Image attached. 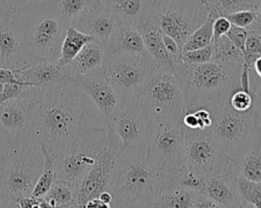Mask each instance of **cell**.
<instances>
[{
  "mask_svg": "<svg viewBox=\"0 0 261 208\" xmlns=\"http://www.w3.org/2000/svg\"><path fill=\"white\" fill-rule=\"evenodd\" d=\"M106 129L100 111L75 86L35 87L29 131L52 155L59 154L87 132Z\"/></svg>",
  "mask_w": 261,
  "mask_h": 208,
  "instance_id": "cell-1",
  "label": "cell"
},
{
  "mask_svg": "<svg viewBox=\"0 0 261 208\" xmlns=\"http://www.w3.org/2000/svg\"><path fill=\"white\" fill-rule=\"evenodd\" d=\"M168 183L147 158L146 152L123 150L117 157L108 191L111 208H147Z\"/></svg>",
  "mask_w": 261,
  "mask_h": 208,
  "instance_id": "cell-2",
  "label": "cell"
},
{
  "mask_svg": "<svg viewBox=\"0 0 261 208\" xmlns=\"http://www.w3.org/2000/svg\"><path fill=\"white\" fill-rule=\"evenodd\" d=\"M241 72L242 67L212 60L201 64L181 61L173 74L184 92L187 110H193L210 109L228 101L229 96L241 89Z\"/></svg>",
  "mask_w": 261,
  "mask_h": 208,
  "instance_id": "cell-3",
  "label": "cell"
},
{
  "mask_svg": "<svg viewBox=\"0 0 261 208\" xmlns=\"http://www.w3.org/2000/svg\"><path fill=\"white\" fill-rule=\"evenodd\" d=\"M43 164L42 146L35 135L29 129L15 134L0 167V195L13 202L32 196Z\"/></svg>",
  "mask_w": 261,
  "mask_h": 208,
  "instance_id": "cell-4",
  "label": "cell"
},
{
  "mask_svg": "<svg viewBox=\"0 0 261 208\" xmlns=\"http://www.w3.org/2000/svg\"><path fill=\"white\" fill-rule=\"evenodd\" d=\"M18 13L23 42L34 61L57 62L62 41L70 25L53 3L15 9Z\"/></svg>",
  "mask_w": 261,
  "mask_h": 208,
  "instance_id": "cell-5",
  "label": "cell"
},
{
  "mask_svg": "<svg viewBox=\"0 0 261 208\" xmlns=\"http://www.w3.org/2000/svg\"><path fill=\"white\" fill-rule=\"evenodd\" d=\"M209 110L212 115L210 131L226 156L238 162L252 148L258 137L253 107L247 112H237L225 101Z\"/></svg>",
  "mask_w": 261,
  "mask_h": 208,
  "instance_id": "cell-6",
  "label": "cell"
},
{
  "mask_svg": "<svg viewBox=\"0 0 261 208\" xmlns=\"http://www.w3.org/2000/svg\"><path fill=\"white\" fill-rule=\"evenodd\" d=\"M139 100L157 122H181L187 110L186 98L175 75L161 68L155 70L145 82Z\"/></svg>",
  "mask_w": 261,
  "mask_h": 208,
  "instance_id": "cell-7",
  "label": "cell"
},
{
  "mask_svg": "<svg viewBox=\"0 0 261 208\" xmlns=\"http://www.w3.org/2000/svg\"><path fill=\"white\" fill-rule=\"evenodd\" d=\"M146 155L149 161L163 173L168 186H175L178 175L187 167L181 122L155 123Z\"/></svg>",
  "mask_w": 261,
  "mask_h": 208,
  "instance_id": "cell-8",
  "label": "cell"
},
{
  "mask_svg": "<svg viewBox=\"0 0 261 208\" xmlns=\"http://www.w3.org/2000/svg\"><path fill=\"white\" fill-rule=\"evenodd\" d=\"M106 131L87 132L55 155L56 179L68 183L75 192L93 166L98 152L103 147L106 140Z\"/></svg>",
  "mask_w": 261,
  "mask_h": 208,
  "instance_id": "cell-9",
  "label": "cell"
},
{
  "mask_svg": "<svg viewBox=\"0 0 261 208\" xmlns=\"http://www.w3.org/2000/svg\"><path fill=\"white\" fill-rule=\"evenodd\" d=\"M157 68L150 56L105 54L102 72L121 100L138 97L149 75Z\"/></svg>",
  "mask_w": 261,
  "mask_h": 208,
  "instance_id": "cell-10",
  "label": "cell"
},
{
  "mask_svg": "<svg viewBox=\"0 0 261 208\" xmlns=\"http://www.w3.org/2000/svg\"><path fill=\"white\" fill-rule=\"evenodd\" d=\"M152 8L161 31L174 39L180 49L210 13L204 0H169Z\"/></svg>",
  "mask_w": 261,
  "mask_h": 208,
  "instance_id": "cell-11",
  "label": "cell"
},
{
  "mask_svg": "<svg viewBox=\"0 0 261 208\" xmlns=\"http://www.w3.org/2000/svg\"><path fill=\"white\" fill-rule=\"evenodd\" d=\"M184 148L187 167L203 178L223 172L233 162L226 156L210 128L184 127Z\"/></svg>",
  "mask_w": 261,
  "mask_h": 208,
  "instance_id": "cell-12",
  "label": "cell"
},
{
  "mask_svg": "<svg viewBox=\"0 0 261 208\" xmlns=\"http://www.w3.org/2000/svg\"><path fill=\"white\" fill-rule=\"evenodd\" d=\"M119 137L123 150L146 152L154 122L138 97L120 99L109 124Z\"/></svg>",
  "mask_w": 261,
  "mask_h": 208,
  "instance_id": "cell-13",
  "label": "cell"
},
{
  "mask_svg": "<svg viewBox=\"0 0 261 208\" xmlns=\"http://www.w3.org/2000/svg\"><path fill=\"white\" fill-rule=\"evenodd\" d=\"M123 151L122 143L111 126H107L106 140L98 152L95 162L74 192V202L83 208L85 204L108 190L115 161Z\"/></svg>",
  "mask_w": 261,
  "mask_h": 208,
  "instance_id": "cell-14",
  "label": "cell"
},
{
  "mask_svg": "<svg viewBox=\"0 0 261 208\" xmlns=\"http://www.w3.org/2000/svg\"><path fill=\"white\" fill-rule=\"evenodd\" d=\"M34 62L24 46L18 13L7 9L0 17V67L19 70Z\"/></svg>",
  "mask_w": 261,
  "mask_h": 208,
  "instance_id": "cell-15",
  "label": "cell"
},
{
  "mask_svg": "<svg viewBox=\"0 0 261 208\" xmlns=\"http://www.w3.org/2000/svg\"><path fill=\"white\" fill-rule=\"evenodd\" d=\"M70 84L86 94L103 116L106 126L120 103V97L104 76L102 69L71 79Z\"/></svg>",
  "mask_w": 261,
  "mask_h": 208,
  "instance_id": "cell-16",
  "label": "cell"
},
{
  "mask_svg": "<svg viewBox=\"0 0 261 208\" xmlns=\"http://www.w3.org/2000/svg\"><path fill=\"white\" fill-rule=\"evenodd\" d=\"M137 29L139 30L145 47L158 68L165 69L174 73L177 66L180 64V57L171 56L164 47L162 35L157 17L151 7L150 10L137 22Z\"/></svg>",
  "mask_w": 261,
  "mask_h": 208,
  "instance_id": "cell-17",
  "label": "cell"
},
{
  "mask_svg": "<svg viewBox=\"0 0 261 208\" xmlns=\"http://www.w3.org/2000/svg\"><path fill=\"white\" fill-rule=\"evenodd\" d=\"M35 87H25L21 94L0 104V131L12 137L27 131L32 120Z\"/></svg>",
  "mask_w": 261,
  "mask_h": 208,
  "instance_id": "cell-18",
  "label": "cell"
},
{
  "mask_svg": "<svg viewBox=\"0 0 261 208\" xmlns=\"http://www.w3.org/2000/svg\"><path fill=\"white\" fill-rule=\"evenodd\" d=\"M238 176L237 162L233 161L223 172L206 177L201 194L225 208H241L243 200L237 188Z\"/></svg>",
  "mask_w": 261,
  "mask_h": 208,
  "instance_id": "cell-19",
  "label": "cell"
},
{
  "mask_svg": "<svg viewBox=\"0 0 261 208\" xmlns=\"http://www.w3.org/2000/svg\"><path fill=\"white\" fill-rule=\"evenodd\" d=\"M115 24V19L99 0H94L70 23L76 30L93 37L104 46L108 42Z\"/></svg>",
  "mask_w": 261,
  "mask_h": 208,
  "instance_id": "cell-20",
  "label": "cell"
},
{
  "mask_svg": "<svg viewBox=\"0 0 261 208\" xmlns=\"http://www.w3.org/2000/svg\"><path fill=\"white\" fill-rule=\"evenodd\" d=\"M18 79L29 87H45L58 84H70L68 66H59L57 62L37 61L22 69L14 70Z\"/></svg>",
  "mask_w": 261,
  "mask_h": 208,
  "instance_id": "cell-21",
  "label": "cell"
},
{
  "mask_svg": "<svg viewBox=\"0 0 261 208\" xmlns=\"http://www.w3.org/2000/svg\"><path fill=\"white\" fill-rule=\"evenodd\" d=\"M117 53L150 56L142 36L135 24L116 22L115 28L105 45V54Z\"/></svg>",
  "mask_w": 261,
  "mask_h": 208,
  "instance_id": "cell-22",
  "label": "cell"
},
{
  "mask_svg": "<svg viewBox=\"0 0 261 208\" xmlns=\"http://www.w3.org/2000/svg\"><path fill=\"white\" fill-rule=\"evenodd\" d=\"M105 58V46L97 40L87 43L74 59L67 65L71 79L77 75L89 74L102 69Z\"/></svg>",
  "mask_w": 261,
  "mask_h": 208,
  "instance_id": "cell-23",
  "label": "cell"
},
{
  "mask_svg": "<svg viewBox=\"0 0 261 208\" xmlns=\"http://www.w3.org/2000/svg\"><path fill=\"white\" fill-rule=\"evenodd\" d=\"M110 12L116 22L137 24L150 10L145 0H99Z\"/></svg>",
  "mask_w": 261,
  "mask_h": 208,
  "instance_id": "cell-24",
  "label": "cell"
},
{
  "mask_svg": "<svg viewBox=\"0 0 261 208\" xmlns=\"http://www.w3.org/2000/svg\"><path fill=\"white\" fill-rule=\"evenodd\" d=\"M198 193L172 186L163 190L147 208H193Z\"/></svg>",
  "mask_w": 261,
  "mask_h": 208,
  "instance_id": "cell-25",
  "label": "cell"
},
{
  "mask_svg": "<svg viewBox=\"0 0 261 208\" xmlns=\"http://www.w3.org/2000/svg\"><path fill=\"white\" fill-rule=\"evenodd\" d=\"M261 56V36L256 31L248 29V36L243 50V67L241 72V89L247 92L251 91L250 71L253 69L255 60Z\"/></svg>",
  "mask_w": 261,
  "mask_h": 208,
  "instance_id": "cell-26",
  "label": "cell"
},
{
  "mask_svg": "<svg viewBox=\"0 0 261 208\" xmlns=\"http://www.w3.org/2000/svg\"><path fill=\"white\" fill-rule=\"evenodd\" d=\"M92 40H94L93 37L80 32L72 25H69L61 44L57 64L59 66L68 65L83 49V47Z\"/></svg>",
  "mask_w": 261,
  "mask_h": 208,
  "instance_id": "cell-27",
  "label": "cell"
},
{
  "mask_svg": "<svg viewBox=\"0 0 261 208\" xmlns=\"http://www.w3.org/2000/svg\"><path fill=\"white\" fill-rule=\"evenodd\" d=\"M239 176L261 183V137H257L252 148L237 162Z\"/></svg>",
  "mask_w": 261,
  "mask_h": 208,
  "instance_id": "cell-28",
  "label": "cell"
},
{
  "mask_svg": "<svg viewBox=\"0 0 261 208\" xmlns=\"http://www.w3.org/2000/svg\"><path fill=\"white\" fill-rule=\"evenodd\" d=\"M213 61L243 67V52L239 50L226 36H222L216 42H213Z\"/></svg>",
  "mask_w": 261,
  "mask_h": 208,
  "instance_id": "cell-29",
  "label": "cell"
},
{
  "mask_svg": "<svg viewBox=\"0 0 261 208\" xmlns=\"http://www.w3.org/2000/svg\"><path fill=\"white\" fill-rule=\"evenodd\" d=\"M210 12L217 16H226L240 10H256L260 0H204Z\"/></svg>",
  "mask_w": 261,
  "mask_h": 208,
  "instance_id": "cell-30",
  "label": "cell"
},
{
  "mask_svg": "<svg viewBox=\"0 0 261 208\" xmlns=\"http://www.w3.org/2000/svg\"><path fill=\"white\" fill-rule=\"evenodd\" d=\"M216 16L210 12L208 17L204 20V22L197 30H195L194 33L190 36V38L186 41L181 48V53L200 49L213 43L212 24Z\"/></svg>",
  "mask_w": 261,
  "mask_h": 208,
  "instance_id": "cell-31",
  "label": "cell"
},
{
  "mask_svg": "<svg viewBox=\"0 0 261 208\" xmlns=\"http://www.w3.org/2000/svg\"><path fill=\"white\" fill-rule=\"evenodd\" d=\"M43 156H44V164L41 174L34 187L32 196L36 198H42L51 188L52 184L56 179L55 169H54V158L55 156L49 153L44 147H42Z\"/></svg>",
  "mask_w": 261,
  "mask_h": 208,
  "instance_id": "cell-32",
  "label": "cell"
},
{
  "mask_svg": "<svg viewBox=\"0 0 261 208\" xmlns=\"http://www.w3.org/2000/svg\"><path fill=\"white\" fill-rule=\"evenodd\" d=\"M42 198L53 206H66L74 202V191L68 183L55 179L49 191Z\"/></svg>",
  "mask_w": 261,
  "mask_h": 208,
  "instance_id": "cell-33",
  "label": "cell"
},
{
  "mask_svg": "<svg viewBox=\"0 0 261 208\" xmlns=\"http://www.w3.org/2000/svg\"><path fill=\"white\" fill-rule=\"evenodd\" d=\"M94 0H53L57 11L69 24L93 2Z\"/></svg>",
  "mask_w": 261,
  "mask_h": 208,
  "instance_id": "cell-34",
  "label": "cell"
},
{
  "mask_svg": "<svg viewBox=\"0 0 261 208\" xmlns=\"http://www.w3.org/2000/svg\"><path fill=\"white\" fill-rule=\"evenodd\" d=\"M237 188L243 202L249 203L255 208H261V183L251 181L238 176Z\"/></svg>",
  "mask_w": 261,
  "mask_h": 208,
  "instance_id": "cell-35",
  "label": "cell"
},
{
  "mask_svg": "<svg viewBox=\"0 0 261 208\" xmlns=\"http://www.w3.org/2000/svg\"><path fill=\"white\" fill-rule=\"evenodd\" d=\"M253 92L236 90L228 99L229 106L237 112H247L253 107Z\"/></svg>",
  "mask_w": 261,
  "mask_h": 208,
  "instance_id": "cell-36",
  "label": "cell"
},
{
  "mask_svg": "<svg viewBox=\"0 0 261 208\" xmlns=\"http://www.w3.org/2000/svg\"><path fill=\"white\" fill-rule=\"evenodd\" d=\"M181 59L186 63L201 64L212 61L213 59V43L200 49L181 53Z\"/></svg>",
  "mask_w": 261,
  "mask_h": 208,
  "instance_id": "cell-37",
  "label": "cell"
},
{
  "mask_svg": "<svg viewBox=\"0 0 261 208\" xmlns=\"http://www.w3.org/2000/svg\"><path fill=\"white\" fill-rule=\"evenodd\" d=\"M231 23V25L249 29L253 25L257 18L256 10L248 9V10H240L233 13H230L225 16Z\"/></svg>",
  "mask_w": 261,
  "mask_h": 208,
  "instance_id": "cell-38",
  "label": "cell"
},
{
  "mask_svg": "<svg viewBox=\"0 0 261 208\" xmlns=\"http://www.w3.org/2000/svg\"><path fill=\"white\" fill-rule=\"evenodd\" d=\"M225 36L229 39V41L239 50H241L243 52L244 46H245V42H246V39H247V36H248V29L231 25L229 31L227 32V34Z\"/></svg>",
  "mask_w": 261,
  "mask_h": 208,
  "instance_id": "cell-39",
  "label": "cell"
},
{
  "mask_svg": "<svg viewBox=\"0 0 261 208\" xmlns=\"http://www.w3.org/2000/svg\"><path fill=\"white\" fill-rule=\"evenodd\" d=\"M231 27L230 21L225 16H217L213 20V42H216L222 36H225Z\"/></svg>",
  "mask_w": 261,
  "mask_h": 208,
  "instance_id": "cell-40",
  "label": "cell"
},
{
  "mask_svg": "<svg viewBox=\"0 0 261 208\" xmlns=\"http://www.w3.org/2000/svg\"><path fill=\"white\" fill-rule=\"evenodd\" d=\"M253 112L257 136L261 137V86L258 91L253 92Z\"/></svg>",
  "mask_w": 261,
  "mask_h": 208,
  "instance_id": "cell-41",
  "label": "cell"
},
{
  "mask_svg": "<svg viewBox=\"0 0 261 208\" xmlns=\"http://www.w3.org/2000/svg\"><path fill=\"white\" fill-rule=\"evenodd\" d=\"M47 2L53 3V0H5V4L8 10L37 6Z\"/></svg>",
  "mask_w": 261,
  "mask_h": 208,
  "instance_id": "cell-42",
  "label": "cell"
},
{
  "mask_svg": "<svg viewBox=\"0 0 261 208\" xmlns=\"http://www.w3.org/2000/svg\"><path fill=\"white\" fill-rule=\"evenodd\" d=\"M0 83H2V84H17V85L27 86L24 83H22L18 79V76L14 70H11L8 68H2V67H0Z\"/></svg>",
  "mask_w": 261,
  "mask_h": 208,
  "instance_id": "cell-43",
  "label": "cell"
},
{
  "mask_svg": "<svg viewBox=\"0 0 261 208\" xmlns=\"http://www.w3.org/2000/svg\"><path fill=\"white\" fill-rule=\"evenodd\" d=\"M162 39H163V44H164L165 49L171 56H173V57L181 56V49L178 46V44L175 42L174 39H172L171 37H169L168 35H166L164 33L162 35Z\"/></svg>",
  "mask_w": 261,
  "mask_h": 208,
  "instance_id": "cell-44",
  "label": "cell"
},
{
  "mask_svg": "<svg viewBox=\"0 0 261 208\" xmlns=\"http://www.w3.org/2000/svg\"><path fill=\"white\" fill-rule=\"evenodd\" d=\"M193 208H225V207L214 202L213 200L209 199L208 197L198 193V195L195 199Z\"/></svg>",
  "mask_w": 261,
  "mask_h": 208,
  "instance_id": "cell-45",
  "label": "cell"
},
{
  "mask_svg": "<svg viewBox=\"0 0 261 208\" xmlns=\"http://www.w3.org/2000/svg\"><path fill=\"white\" fill-rule=\"evenodd\" d=\"M18 208H40V198L33 196L23 197L16 201Z\"/></svg>",
  "mask_w": 261,
  "mask_h": 208,
  "instance_id": "cell-46",
  "label": "cell"
},
{
  "mask_svg": "<svg viewBox=\"0 0 261 208\" xmlns=\"http://www.w3.org/2000/svg\"><path fill=\"white\" fill-rule=\"evenodd\" d=\"M13 137V136H12ZM12 137H9L7 135H5L4 133H2L0 131V167H1V164H2V161H3V158L5 156V153L7 151V148H8V145H9V142H10V139Z\"/></svg>",
  "mask_w": 261,
  "mask_h": 208,
  "instance_id": "cell-47",
  "label": "cell"
},
{
  "mask_svg": "<svg viewBox=\"0 0 261 208\" xmlns=\"http://www.w3.org/2000/svg\"><path fill=\"white\" fill-rule=\"evenodd\" d=\"M83 208H111V205L104 203L99 198H93L89 200Z\"/></svg>",
  "mask_w": 261,
  "mask_h": 208,
  "instance_id": "cell-48",
  "label": "cell"
},
{
  "mask_svg": "<svg viewBox=\"0 0 261 208\" xmlns=\"http://www.w3.org/2000/svg\"><path fill=\"white\" fill-rule=\"evenodd\" d=\"M256 13H257V18H256L255 22L253 23V25L251 28H249V29H252V30L256 31L261 36V0H260V2L257 5Z\"/></svg>",
  "mask_w": 261,
  "mask_h": 208,
  "instance_id": "cell-49",
  "label": "cell"
},
{
  "mask_svg": "<svg viewBox=\"0 0 261 208\" xmlns=\"http://www.w3.org/2000/svg\"><path fill=\"white\" fill-rule=\"evenodd\" d=\"M0 208H18L17 203L6 199L0 195Z\"/></svg>",
  "mask_w": 261,
  "mask_h": 208,
  "instance_id": "cell-50",
  "label": "cell"
},
{
  "mask_svg": "<svg viewBox=\"0 0 261 208\" xmlns=\"http://www.w3.org/2000/svg\"><path fill=\"white\" fill-rule=\"evenodd\" d=\"M100 200H102L104 203H107V204H112V200H113V198H112V195H111V193L108 191V190H106V191H104V192H102L100 195H99V197H98Z\"/></svg>",
  "mask_w": 261,
  "mask_h": 208,
  "instance_id": "cell-51",
  "label": "cell"
},
{
  "mask_svg": "<svg viewBox=\"0 0 261 208\" xmlns=\"http://www.w3.org/2000/svg\"><path fill=\"white\" fill-rule=\"evenodd\" d=\"M253 70L255 71V73L257 74V76L261 80V56L258 57L254 64H253Z\"/></svg>",
  "mask_w": 261,
  "mask_h": 208,
  "instance_id": "cell-52",
  "label": "cell"
},
{
  "mask_svg": "<svg viewBox=\"0 0 261 208\" xmlns=\"http://www.w3.org/2000/svg\"><path fill=\"white\" fill-rule=\"evenodd\" d=\"M7 10L5 0H0V17L3 15V13Z\"/></svg>",
  "mask_w": 261,
  "mask_h": 208,
  "instance_id": "cell-53",
  "label": "cell"
},
{
  "mask_svg": "<svg viewBox=\"0 0 261 208\" xmlns=\"http://www.w3.org/2000/svg\"><path fill=\"white\" fill-rule=\"evenodd\" d=\"M60 208H81L75 202H73V203H71V204H69V205H66V206H61Z\"/></svg>",
  "mask_w": 261,
  "mask_h": 208,
  "instance_id": "cell-54",
  "label": "cell"
},
{
  "mask_svg": "<svg viewBox=\"0 0 261 208\" xmlns=\"http://www.w3.org/2000/svg\"><path fill=\"white\" fill-rule=\"evenodd\" d=\"M241 208H255L254 206H252L251 204H249V203H246V202H243V204H242V207Z\"/></svg>",
  "mask_w": 261,
  "mask_h": 208,
  "instance_id": "cell-55",
  "label": "cell"
},
{
  "mask_svg": "<svg viewBox=\"0 0 261 208\" xmlns=\"http://www.w3.org/2000/svg\"><path fill=\"white\" fill-rule=\"evenodd\" d=\"M145 1H146L150 6H154V4L156 3L157 0H145Z\"/></svg>",
  "mask_w": 261,
  "mask_h": 208,
  "instance_id": "cell-56",
  "label": "cell"
},
{
  "mask_svg": "<svg viewBox=\"0 0 261 208\" xmlns=\"http://www.w3.org/2000/svg\"><path fill=\"white\" fill-rule=\"evenodd\" d=\"M167 1H169V0H157V1H156V3H155L154 5H156V4H160V3H164V2H167Z\"/></svg>",
  "mask_w": 261,
  "mask_h": 208,
  "instance_id": "cell-57",
  "label": "cell"
},
{
  "mask_svg": "<svg viewBox=\"0 0 261 208\" xmlns=\"http://www.w3.org/2000/svg\"><path fill=\"white\" fill-rule=\"evenodd\" d=\"M3 86H4V84L0 83V97H1V94H2V91H3Z\"/></svg>",
  "mask_w": 261,
  "mask_h": 208,
  "instance_id": "cell-58",
  "label": "cell"
}]
</instances>
